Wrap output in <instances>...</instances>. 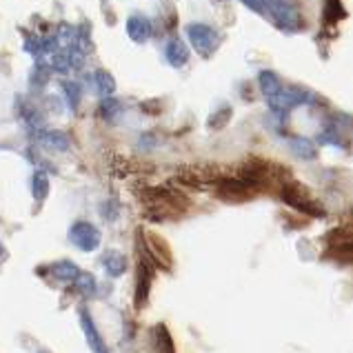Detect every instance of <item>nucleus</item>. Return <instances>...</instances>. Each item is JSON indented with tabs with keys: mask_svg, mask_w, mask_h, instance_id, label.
Returning <instances> with one entry per match:
<instances>
[{
	"mask_svg": "<svg viewBox=\"0 0 353 353\" xmlns=\"http://www.w3.org/2000/svg\"><path fill=\"white\" fill-rule=\"evenodd\" d=\"M80 329H83L85 340H87L89 349H92V353H109L107 342L103 340V336H100L96 320L92 318V314H89L87 309H80Z\"/></svg>",
	"mask_w": 353,
	"mask_h": 353,
	"instance_id": "obj_5",
	"label": "nucleus"
},
{
	"mask_svg": "<svg viewBox=\"0 0 353 353\" xmlns=\"http://www.w3.org/2000/svg\"><path fill=\"white\" fill-rule=\"evenodd\" d=\"M63 89H65V100H67V107L76 112L78 105H80V96H83V89L76 83V80H67L63 83Z\"/></svg>",
	"mask_w": 353,
	"mask_h": 353,
	"instance_id": "obj_18",
	"label": "nucleus"
},
{
	"mask_svg": "<svg viewBox=\"0 0 353 353\" xmlns=\"http://www.w3.org/2000/svg\"><path fill=\"white\" fill-rule=\"evenodd\" d=\"M265 3H276V0H265Z\"/></svg>",
	"mask_w": 353,
	"mask_h": 353,
	"instance_id": "obj_22",
	"label": "nucleus"
},
{
	"mask_svg": "<svg viewBox=\"0 0 353 353\" xmlns=\"http://www.w3.org/2000/svg\"><path fill=\"white\" fill-rule=\"evenodd\" d=\"M38 353H49V351H45V349H40V351H38Z\"/></svg>",
	"mask_w": 353,
	"mask_h": 353,
	"instance_id": "obj_21",
	"label": "nucleus"
},
{
	"mask_svg": "<svg viewBox=\"0 0 353 353\" xmlns=\"http://www.w3.org/2000/svg\"><path fill=\"white\" fill-rule=\"evenodd\" d=\"M67 238L76 249L85 251V254H92V251L100 247V242H103L100 229L92 223H87V220H76V223L69 227Z\"/></svg>",
	"mask_w": 353,
	"mask_h": 353,
	"instance_id": "obj_2",
	"label": "nucleus"
},
{
	"mask_svg": "<svg viewBox=\"0 0 353 353\" xmlns=\"http://www.w3.org/2000/svg\"><path fill=\"white\" fill-rule=\"evenodd\" d=\"M32 194L38 203H43V200L49 196V176L45 174L43 169H38L34 178H32Z\"/></svg>",
	"mask_w": 353,
	"mask_h": 353,
	"instance_id": "obj_16",
	"label": "nucleus"
},
{
	"mask_svg": "<svg viewBox=\"0 0 353 353\" xmlns=\"http://www.w3.org/2000/svg\"><path fill=\"white\" fill-rule=\"evenodd\" d=\"M0 251H3V245H0Z\"/></svg>",
	"mask_w": 353,
	"mask_h": 353,
	"instance_id": "obj_23",
	"label": "nucleus"
},
{
	"mask_svg": "<svg viewBox=\"0 0 353 353\" xmlns=\"http://www.w3.org/2000/svg\"><path fill=\"white\" fill-rule=\"evenodd\" d=\"M36 140L43 149L60 151V154H63V151H69V147H72L67 134H63V131H58V129H40V131H36Z\"/></svg>",
	"mask_w": 353,
	"mask_h": 353,
	"instance_id": "obj_7",
	"label": "nucleus"
},
{
	"mask_svg": "<svg viewBox=\"0 0 353 353\" xmlns=\"http://www.w3.org/2000/svg\"><path fill=\"white\" fill-rule=\"evenodd\" d=\"M185 34H187L189 45L194 47L196 54L203 56V58H211L216 49L220 47V34L211 25H205V23H189L185 27Z\"/></svg>",
	"mask_w": 353,
	"mask_h": 353,
	"instance_id": "obj_1",
	"label": "nucleus"
},
{
	"mask_svg": "<svg viewBox=\"0 0 353 353\" xmlns=\"http://www.w3.org/2000/svg\"><path fill=\"white\" fill-rule=\"evenodd\" d=\"M125 29H127L129 40H134V43H138V45L147 43V40L151 38V34H154V25H151V20L143 14L129 16Z\"/></svg>",
	"mask_w": 353,
	"mask_h": 353,
	"instance_id": "obj_6",
	"label": "nucleus"
},
{
	"mask_svg": "<svg viewBox=\"0 0 353 353\" xmlns=\"http://www.w3.org/2000/svg\"><path fill=\"white\" fill-rule=\"evenodd\" d=\"M267 14L274 18V23L285 29V32H300L302 29V16L296 5L289 0H276V3H265Z\"/></svg>",
	"mask_w": 353,
	"mask_h": 353,
	"instance_id": "obj_3",
	"label": "nucleus"
},
{
	"mask_svg": "<svg viewBox=\"0 0 353 353\" xmlns=\"http://www.w3.org/2000/svg\"><path fill=\"white\" fill-rule=\"evenodd\" d=\"M220 198L225 200H247L254 196L249 183H242V180H227V183L220 187Z\"/></svg>",
	"mask_w": 353,
	"mask_h": 353,
	"instance_id": "obj_10",
	"label": "nucleus"
},
{
	"mask_svg": "<svg viewBox=\"0 0 353 353\" xmlns=\"http://www.w3.org/2000/svg\"><path fill=\"white\" fill-rule=\"evenodd\" d=\"M74 287L78 294H83L85 298H92L96 296V289H98V282L92 274H85V271H80V276L74 280Z\"/></svg>",
	"mask_w": 353,
	"mask_h": 353,
	"instance_id": "obj_17",
	"label": "nucleus"
},
{
	"mask_svg": "<svg viewBox=\"0 0 353 353\" xmlns=\"http://www.w3.org/2000/svg\"><path fill=\"white\" fill-rule=\"evenodd\" d=\"M100 116H103L107 123H116V120L123 116V105H120L118 98H103L100 103Z\"/></svg>",
	"mask_w": 353,
	"mask_h": 353,
	"instance_id": "obj_15",
	"label": "nucleus"
},
{
	"mask_svg": "<svg viewBox=\"0 0 353 353\" xmlns=\"http://www.w3.org/2000/svg\"><path fill=\"white\" fill-rule=\"evenodd\" d=\"M229 118H231V107L229 105H223L218 109V112L211 114L209 118V127L211 129H220V127H225L229 123Z\"/></svg>",
	"mask_w": 353,
	"mask_h": 353,
	"instance_id": "obj_19",
	"label": "nucleus"
},
{
	"mask_svg": "<svg viewBox=\"0 0 353 353\" xmlns=\"http://www.w3.org/2000/svg\"><path fill=\"white\" fill-rule=\"evenodd\" d=\"M258 87H260L262 96H265V100H271V98L282 92V83H280L278 74L269 72V69H265V72L258 74Z\"/></svg>",
	"mask_w": 353,
	"mask_h": 353,
	"instance_id": "obj_12",
	"label": "nucleus"
},
{
	"mask_svg": "<svg viewBox=\"0 0 353 353\" xmlns=\"http://www.w3.org/2000/svg\"><path fill=\"white\" fill-rule=\"evenodd\" d=\"M289 149H291V154L302 158V160H314L316 154H318L314 140L305 138V136H294V138H291L289 140Z\"/></svg>",
	"mask_w": 353,
	"mask_h": 353,
	"instance_id": "obj_14",
	"label": "nucleus"
},
{
	"mask_svg": "<svg viewBox=\"0 0 353 353\" xmlns=\"http://www.w3.org/2000/svg\"><path fill=\"white\" fill-rule=\"evenodd\" d=\"M242 5H247L251 12H256V14H267V9H265V0H240Z\"/></svg>",
	"mask_w": 353,
	"mask_h": 353,
	"instance_id": "obj_20",
	"label": "nucleus"
},
{
	"mask_svg": "<svg viewBox=\"0 0 353 353\" xmlns=\"http://www.w3.org/2000/svg\"><path fill=\"white\" fill-rule=\"evenodd\" d=\"M282 198H285L289 205H294L296 209L305 211V214H311V216H320L322 214V211L318 209V205H316V200H311V196L307 194V189L296 185V183L282 189Z\"/></svg>",
	"mask_w": 353,
	"mask_h": 353,
	"instance_id": "obj_4",
	"label": "nucleus"
},
{
	"mask_svg": "<svg viewBox=\"0 0 353 353\" xmlns=\"http://www.w3.org/2000/svg\"><path fill=\"white\" fill-rule=\"evenodd\" d=\"M100 262H103V269H105V274L109 278L125 276V271H127V258H125V254H120V251H107Z\"/></svg>",
	"mask_w": 353,
	"mask_h": 353,
	"instance_id": "obj_11",
	"label": "nucleus"
},
{
	"mask_svg": "<svg viewBox=\"0 0 353 353\" xmlns=\"http://www.w3.org/2000/svg\"><path fill=\"white\" fill-rule=\"evenodd\" d=\"M165 58L174 69L185 67L189 63V47H187L185 40L178 38V36L169 38L167 45H165Z\"/></svg>",
	"mask_w": 353,
	"mask_h": 353,
	"instance_id": "obj_8",
	"label": "nucleus"
},
{
	"mask_svg": "<svg viewBox=\"0 0 353 353\" xmlns=\"http://www.w3.org/2000/svg\"><path fill=\"white\" fill-rule=\"evenodd\" d=\"M92 87L100 98H112L116 92V78L107 69H96L92 74Z\"/></svg>",
	"mask_w": 353,
	"mask_h": 353,
	"instance_id": "obj_9",
	"label": "nucleus"
},
{
	"mask_svg": "<svg viewBox=\"0 0 353 353\" xmlns=\"http://www.w3.org/2000/svg\"><path fill=\"white\" fill-rule=\"evenodd\" d=\"M49 271H52V278H56L58 282H74L80 276L78 265L72 260H58L49 267Z\"/></svg>",
	"mask_w": 353,
	"mask_h": 353,
	"instance_id": "obj_13",
	"label": "nucleus"
}]
</instances>
